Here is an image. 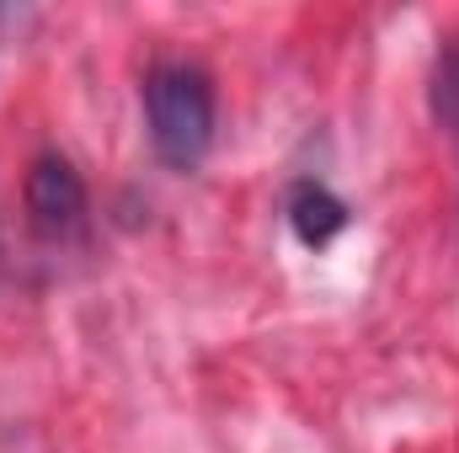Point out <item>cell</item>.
Here are the masks:
<instances>
[{"label": "cell", "mask_w": 459, "mask_h": 453, "mask_svg": "<svg viewBox=\"0 0 459 453\" xmlns=\"http://www.w3.org/2000/svg\"><path fill=\"white\" fill-rule=\"evenodd\" d=\"M214 81L198 64H155L144 75V117H150V144L171 171H198L204 155L214 150Z\"/></svg>", "instance_id": "6da1fadb"}, {"label": "cell", "mask_w": 459, "mask_h": 453, "mask_svg": "<svg viewBox=\"0 0 459 453\" xmlns=\"http://www.w3.org/2000/svg\"><path fill=\"white\" fill-rule=\"evenodd\" d=\"M289 225H294V235L305 245H326L332 235L347 229V203L321 182H299L294 198H289Z\"/></svg>", "instance_id": "3957f363"}, {"label": "cell", "mask_w": 459, "mask_h": 453, "mask_svg": "<svg viewBox=\"0 0 459 453\" xmlns=\"http://www.w3.org/2000/svg\"><path fill=\"white\" fill-rule=\"evenodd\" d=\"M22 198H27V219H32V229H38L43 240H70V235L86 229V214H91L86 182H81V171H75L65 155H54V150L32 160Z\"/></svg>", "instance_id": "7a4b0ae2"}, {"label": "cell", "mask_w": 459, "mask_h": 453, "mask_svg": "<svg viewBox=\"0 0 459 453\" xmlns=\"http://www.w3.org/2000/svg\"><path fill=\"white\" fill-rule=\"evenodd\" d=\"M433 117L459 133V38L438 54V64H433Z\"/></svg>", "instance_id": "277c9868"}]
</instances>
